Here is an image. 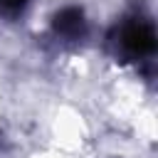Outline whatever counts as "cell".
<instances>
[{
  "instance_id": "1",
  "label": "cell",
  "mask_w": 158,
  "mask_h": 158,
  "mask_svg": "<svg viewBox=\"0 0 158 158\" xmlns=\"http://www.w3.org/2000/svg\"><path fill=\"white\" fill-rule=\"evenodd\" d=\"M118 44L128 57H148L156 49V32H153L151 22L133 20V22L123 25V30L118 35Z\"/></svg>"
},
{
  "instance_id": "2",
  "label": "cell",
  "mask_w": 158,
  "mask_h": 158,
  "mask_svg": "<svg viewBox=\"0 0 158 158\" xmlns=\"http://www.w3.org/2000/svg\"><path fill=\"white\" fill-rule=\"evenodd\" d=\"M54 30L57 35L67 37V40H79L86 32V20L84 12L79 7H64L57 17H54Z\"/></svg>"
},
{
  "instance_id": "3",
  "label": "cell",
  "mask_w": 158,
  "mask_h": 158,
  "mask_svg": "<svg viewBox=\"0 0 158 158\" xmlns=\"http://www.w3.org/2000/svg\"><path fill=\"white\" fill-rule=\"evenodd\" d=\"M27 2L30 0H0V12L2 15H17V12L25 10Z\"/></svg>"
}]
</instances>
